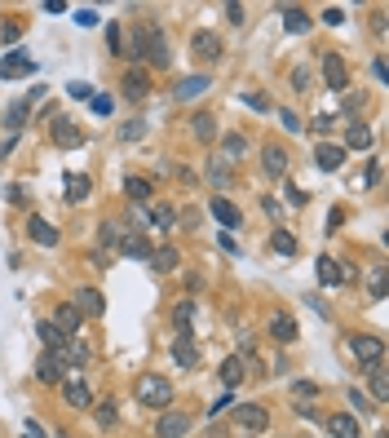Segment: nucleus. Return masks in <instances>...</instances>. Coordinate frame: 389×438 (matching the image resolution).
<instances>
[{"label":"nucleus","mask_w":389,"mask_h":438,"mask_svg":"<svg viewBox=\"0 0 389 438\" xmlns=\"http://www.w3.org/2000/svg\"><path fill=\"white\" fill-rule=\"evenodd\" d=\"M349 355L359 359L363 367H381V359H385V341H381V336H371V332H354V336H349Z\"/></svg>","instance_id":"obj_1"},{"label":"nucleus","mask_w":389,"mask_h":438,"mask_svg":"<svg viewBox=\"0 0 389 438\" xmlns=\"http://www.w3.org/2000/svg\"><path fill=\"white\" fill-rule=\"evenodd\" d=\"M138 403L142 408H168V403H173V385L164 377H142L138 381Z\"/></svg>","instance_id":"obj_2"},{"label":"nucleus","mask_w":389,"mask_h":438,"mask_svg":"<svg viewBox=\"0 0 389 438\" xmlns=\"http://www.w3.org/2000/svg\"><path fill=\"white\" fill-rule=\"evenodd\" d=\"M142 58H150V66H168V62H173L160 27H142Z\"/></svg>","instance_id":"obj_3"},{"label":"nucleus","mask_w":389,"mask_h":438,"mask_svg":"<svg viewBox=\"0 0 389 438\" xmlns=\"http://www.w3.org/2000/svg\"><path fill=\"white\" fill-rule=\"evenodd\" d=\"M71 306H76L84 319H102V314H107V297L97 292V288H89V283H84V288H76Z\"/></svg>","instance_id":"obj_4"},{"label":"nucleus","mask_w":389,"mask_h":438,"mask_svg":"<svg viewBox=\"0 0 389 438\" xmlns=\"http://www.w3.org/2000/svg\"><path fill=\"white\" fill-rule=\"evenodd\" d=\"M323 80H328V89L332 93H345V84H349V66L341 54H323Z\"/></svg>","instance_id":"obj_5"},{"label":"nucleus","mask_w":389,"mask_h":438,"mask_svg":"<svg viewBox=\"0 0 389 438\" xmlns=\"http://www.w3.org/2000/svg\"><path fill=\"white\" fill-rule=\"evenodd\" d=\"M234 425H244V430H252V434H261V430L270 425V412L261 408V403H239V408H234Z\"/></svg>","instance_id":"obj_6"},{"label":"nucleus","mask_w":389,"mask_h":438,"mask_svg":"<svg viewBox=\"0 0 389 438\" xmlns=\"http://www.w3.org/2000/svg\"><path fill=\"white\" fill-rule=\"evenodd\" d=\"M27 76H36V58H27V54L0 58V80H27Z\"/></svg>","instance_id":"obj_7"},{"label":"nucleus","mask_w":389,"mask_h":438,"mask_svg":"<svg viewBox=\"0 0 389 438\" xmlns=\"http://www.w3.org/2000/svg\"><path fill=\"white\" fill-rule=\"evenodd\" d=\"M191 54L199 62H217V58H222V40H217V31H195V36H191Z\"/></svg>","instance_id":"obj_8"},{"label":"nucleus","mask_w":389,"mask_h":438,"mask_svg":"<svg viewBox=\"0 0 389 438\" xmlns=\"http://www.w3.org/2000/svg\"><path fill=\"white\" fill-rule=\"evenodd\" d=\"M36 381H40V385H62V381H66V363H62L58 355H40V359H36Z\"/></svg>","instance_id":"obj_9"},{"label":"nucleus","mask_w":389,"mask_h":438,"mask_svg":"<svg viewBox=\"0 0 389 438\" xmlns=\"http://www.w3.org/2000/svg\"><path fill=\"white\" fill-rule=\"evenodd\" d=\"M208 89H213L208 76H181L177 89H173V97H177V102H195V97H204Z\"/></svg>","instance_id":"obj_10"},{"label":"nucleus","mask_w":389,"mask_h":438,"mask_svg":"<svg viewBox=\"0 0 389 438\" xmlns=\"http://www.w3.org/2000/svg\"><path fill=\"white\" fill-rule=\"evenodd\" d=\"M297 332H301V328H297V319L287 314V310H275V314H270V336H275L279 345H292Z\"/></svg>","instance_id":"obj_11"},{"label":"nucleus","mask_w":389,"mask_h":438,"mask_svg":"<svg viewBox=\"0 0 389 438\" xmlns=\"http://www.w3.org/2000/svg\"><path fill=\"white\" fill-rule=\"evenodd\" d=\"M208 208H213V217H217V222H222L226 230H239V226H244V213L234 208L226 195H213V199H208Z\"/></svg>","instance_id":"obj_12"},{"label":"nucleus","mask_w":389,"mask_h":438,"mask_svg":"<svg viewBox=\"0 0 389 438\" xmlns=\"http://www.w3.org/2000/svg\"><path fill=\"white\" fill-rule=\"evenodd\" d=\"M49 138H54V146H62V150H76V146L84 142V133H80L71 120H62V115H58L54 129H49Z\"/></svg>","instance_id":"obj_13"},{"label":"nucleus","mask_w":389,"mask_h":438,"mask_svg":"<svg viewBox=\"0 0 389 438\" xmlns=\"http://www.w3.org/2000/svg\"><path fill=\"white\" fill-rule=\"evenodd\" d=\"M54 328H58L62 336H80V328H84V314L71 306V301H62V306H58V314H54Z\"/></svg>","instance_id":"obj_14"},{"label":"nucleus","mask_w":389,"mask_h":438,"mask_svg":"<svg viewBox=\"0 0 389 438\" xmlns=\"http://www.w3.org/2000/svg\"><path fill=\"white\" fill-rule=\"evenodd\" d=\"M155 434L160 438H186V434H191V416H186V412H164Z\"/></svg>","instance_id":"obj_15"},{"label":"nucleus","mask_w":389,"mask_h":438,"mask_svg":"<svg viewBox=\"0 0 389 438\" xmlns=\"http://www.w3.org/2000/svg\"><path fill=\"white\" fill-rule=\"evenodd\" d=\"M146 93H150V76H146V66H128V76H124V97H128V102H142Z\"/></svg>","instance_id":"obj_16"},{"label":"nucleus","mask_w":389,"mask_h":438,"mask_svg":"<svg viewBox=\"0 0 389 438\" xmlns=\"http://www.w3.org/2000/svg\"><path fill=\"white\" fill-rule=\"evenodd\" d=\"M173 359H177L181 372H195V367H199V345H195V336H177V341H173Z\"/></svg>","instance_id":"obj_17"},{"label":"nucleus","mask_w":389,"mask_h":438,"mask_svg":"<svg viewBox=\"0 0 389 438\" xmlns=\"http://www.w3.org/2000/svg\"><path fill=\"white\" fill-rule=\"evenodd\" d=\"M115 252H124V257H133V261H146V257H150V244H146L142 230H124V235H120V248H115Z\"/></svg>","instance_id":"obj_18"},{"label":"nucleus","mask_w":389,"mask_h":438,"mask_svg":"<svg viewBox=\"0 0 389 438\" xmlns=\"http://www.w3.org/2000/svg\"><path fill=\"white\" fill-rule=\"evenodd\" d=\"M36 336H40L44 355H62V345L71 341V336H62V332L54 328V319H40V324H36Z\"/></svg>","instance_id":"obj_19"},{"label":"nucleus","mask_w":389,"mask_h":438,"mask_svg":"<svg viewBox=\"0 0 389 438\" xmlns=\"http://www.w3.org/2000/svg\"><path fill=\"white\" fill-rule=\"evenodd\" d=\"M62 398H66V408H93V394H89V385H84L80 377H71V381H62Z\"/></svg>","instance_id":"obj_20"},{"label":"nucleus","mask_w":389,"mask_h":438,"mask_svg":"<svg viewBox=\"0 0 389 438\" xmlns=\"http://www.w3.org/2000/svg\"><path fill=\"white\" fill-rule=\"evenodd\" d=\"M314 275H318V283H323V288H341V283H345L341 261H332V257H318V261H314Z\"/></svg>","instance_id":"obj_21"},{"label":"nucleus","mask_w":389,"mask_h":438,"mask_svg":"<svg viewBox=\"0 0 389 438\" xmlns=\"http://www.w3.org/2000/svg\"><path fill=\"white\" fill-rule=\"evenodd\" d=\"M314 164L323 168V173H336V168L345 164V146H332V142H318V150H314Z\"/></svg>","instance_id":"obj_22"},{"label":"nucleus","mask_w":389,"mask_h":438,"mask_svg":"<svg viewBox=\"0 0 389 438\" xmlns=\"http://www.w3.org/2000/svg\"><path fill=\"white\" fill-rule=\"evenodd\" d=\"M287 164H292V160L283 155V146H265V150H261V168H265V177H287Z\"/></svg>","instance_id":"obj_23"},{"label":"nucleus","mask_w":389,"mask_h":438,"mask_svg":"<svg viewBox=\"0 0 389 438\" xmlns=\"http://www.w3.org/2000/svg\"><path fill=\"white\" fill-rule=\"evenodd\" d=\"M146 261H150V271L168 275V271H177V266H181V252L164 244V248H150V257H146Z\"/></svg>","instance_id":"obj_24"},{"label":"nucleus","mask_w":389,"mask_h":438,"mask_svg":"<svg viewBox=\"0 0 389 438\" xmlns=\"http://www.w3.org/2000/svg\"><path fill=\"white\" fill-rule=\"evenodd\" d=\"M27 235H31V244H40V248H54L58 244V230L44 222V217H27Z\"/></svg>","instance_id":"obj_25"},{"label":"nucleus","mask_w":389,"mask_h":438,"mask_svg":"<svg viewBox=\"0 0 389 438\" xmlns=\"http://www.w3.org/2000/svg\"><path fill=\"white\" fill-rule=\"evenodd\" d=\"M328 434L332 438H359V420H354L349 412H332L328 416Z\"/></svg>","instance_id":"obj_26"},{"label":"nucleus","mask_w":389,"mask_h":438,"mask_svg":"<svg viewBox=\"0 0 389 438\" xmlns=\"http://www.w3.org/2000/svg\"><path fill=\"white\" fill-rule=\"evenodd\" d=\"M89 195H93V177H84V173L66 177V199H71V204H84Z\"/></svg>","instance_id":"obj_27"},{"label":"nucleus","mask_w":389,"mask_h":438,"mask_svg":"<svg viewBox=\"0 0 389 438\" xmlns=\"http://www.w3.org/2000/svg\"><path fill=\"white\" fill-rule=\"evenodd\" d=\"M124 195H128V199H133V204H138V208H142V204H146V199H150V195H155V187H150V182H146V177H138V173H133V177H124Z\"/></svg>","instance_id":"obj_28"},{"label":"nucleus","mask_w":389,"mask_h":438,"mask_svg":"<svg viewBox=\"0 0 389 438\" xmlns=\"http://www.w3.org/2000/svg\"><path fill=\"white\" fill-rule=\"evenodd\" d=\"M244 372H248V359H239V355H230V359L222 363V385H226V390H234V385L244 381Z\"/></svg>","instance_id":"obj_29"},{"label":"nucleus","mask_w":389,"mask_h":438,"mask_svg":"<svg viewBox=\"0 0 389 438\" xmlns=\"http://www.w3.org/2000/svg\"><path fill=\"white\" fill-rule=\"evenodd\" d=\"M146 222L155 226V230H173V226H177V213L168 208V204H150V208H146Z\"/></svg>","instance_id":"obj_30"},{"label":"nucleus","mask_w":389,"mask_h":438,"mask_svg":"<svg viewBox=\"0 0 389 438\" xmlns=\"http://www.w3.org/2000/svg\"><path fill=\"white\" fill-rule=\"evenodd\" d=\"M120 235H124V226H120V222H111V217H107V222L97 226V244H102V252H107V248H111V252L120 248Z\"/></svg>","instance_id":"obj_31"},{"label":"nucleus","mask_w":389,"mask_h":438,"mask_svg":"<svg viewBox=\"0 0 389 438\" xmlns=\"http://www.w3.org/2000/svg\"><path fill=\"white\" fill-rule=\"evenodd\" d=\"M367 381H371V394H376V408H385V403H389V377H385V367H367Z\"/></svg>","instance_id":"obj_32"},{"label":"nucleus","mask_w":389,"mask_h":438,"mask_svg":"<svg viewBox=\"0 0 389 438\" xmlns=\"http://www.w3.org/2000/svg\"><path fill=\"white\" fill-rule=\"evenodd\" d=\"M283 27L301 36V31H310V13L301 9V5H287V9H283Z\"/></svg>","instance_id":"obj_33"},{"label":"nucleus","mask_w":389,"mask_h":438,"mask_svg":"<svg viewBox=\"0 0 389 438\" xmlns=\"http://www.w3.org/2000/svg\"><path fill=\"white\" fill-rule=\"evenodd\" d=\"M173 324L181 336H191V324H195V301H177L173 306Z\"/></svg>","instance_id":"obj_34"},{"label":"nucleus","mask_w":389,"mask_h":438,"mask_svg":"<svg viewBox=\"0 0 389 438\" xmlns=\"http://www.w3.org/2000/svg\"><path fill=\"white\" fill-rule=\"evenodd\" d=\"M27 115H31L27 97H18V102H9V111H5V124H9V133H18V129L27 124Z\"/></svg>","instance_id":"obj_35"},{"label":"nucleus","mask_w":389,"mask_h":438,"mask_svg":"<svg viewBox=\"0 0 389 438\" xmlns=\"http://www.w3.org/2000/svg\"><path fill=\"white\" fill-rule=\"evenodd\" d=\"M244 150H248V142L239 138V133H230V138L222 142V155H217V160H226V164H234V160H244Z\"/></svg>","instance_id":"obj_36"},{"label":"nucleus","mask_w":389,"mask_h":438,"mask_svg":"<svg viewBox=\"0 0 389 438\" xmlns=\"http://www.w3.org/2000/svg\"><path fill=\"white\" fill-rule=\"evenodd\" d=\"M195 138H199V142H213V138H217V120H213L208 111L195 115Z\"/></svg>","instance_id":"obj_37"},{"label":"nucleus","mask_w":389,"mask_h":438,"mask_svg":"<svg viewBox=\"0 0 389 438\" xmlns=\"http://www.w3.org/2000/svg\"><path fill=\"white\" fill-rule=\"evenodd\" d=\"M93 416H97V425H115L120 420V412H115V398H102V403H93Z\"/></svg>","instance_id":"obj_38"},{"label":"nucleus","mask_w":389,"mask_h":438,"mask_svg":"<svg viewBox=\"0 0 389 438\" xmlns=\"http://www.w3.org/2000/svg\"><path fill=\"white\" fill-rule=\"evenodd\" d=\"M345 146H349V150H367V146H371V129L354 124V129L345 133Z\"/></svg>","instance_id":"obj_39"},{"label":"nucleus","mask_w":389,"mask_h":438,"mask_svg":"<svg viewBox=\"0 0 389 438\" xmlns=\"http://www.w3.org/2000/svg\"><path fill=\"white\" fill-rule=\"evenodd\" d=\"M270 248L283 252V257H292V252H297V239H292L287 230H275V235H270Z\"/></svg>","instance_id":"obj_40"},{"label":"nucleus","mask_w":389,"mask_h":438,"mask_svg":"<svg viewBox=\"0 0 389 438\" xmlns=\"http://www.w3.org/2000/svg\"><path fill=\"white\" fill-rule=\"evenodd\" d=\"M367 292H371V301H385V266H371V279H367Z\"/></svg>","instance_id":"obj_41"},{"label":"nucleus","mask_w":389,"mask_h":438,"mask_svg":"<svg viewBox=\"0 0 389 438\" xmlns=\"http://www.w3.org/2000/svg\"><path fill=\"white\" fill-rule=\"evenodd\" d=\"M146 138V120H128L120 124V142H142Z\"/></svg>","instance_id":"obj_42"},{"label":"nucleus","mask_w":389,"mask_h":438,"mask_svg":"<svg viewBox=\"0 0 389 438\" xmlns=\"http://www.w3.org/2000/svg\"><path fill=\"white\" fill-rule=\"evenodd\" d=\"M66 93H71L76 102H93V84H84V80H71V84H66Z\"/></svg>","instance_id":"obj_43"},{"label":"nucleus","mask_w":389,"mask_h":438,"mask_svg":"<svg viewBox=\"0 0 389 438\" xmlns=\"http://www.w3.org/2000/svg\"><path fill=\"white\" fill-rule=\"evenodd\" d=\"M292 394H297L301 403H310V398H318V385H314V381H292Z\"/></svg>","instance_id":"obj_44"},{"label":"nucleus","mask_w":389,"mask_h":438,"mask_svg":"<svg viewBox=\"0 0 389 438\" xmlns=\"http://www.w3.org/2000/svg\"><path fill=\"white\" fill-rule=\"evenodd\" d=\"M279 124H283L287 133H301V129H306V124H301V115H297V111H287V107L279 111Z\"/></svg>","instance_id":"obj_45"},{"label":"nucleus","mask_w":389,"mask_h":438,"mask_svg":"<svg viewBox=\"0 0 389 438\" xmlns=\"http://www.w3.org/2000/svg\"><path fill=\"white\" fill-rule=\"evenodd\" d=\"M89 107H93V115H111V111H115V97H107V93H93V102H89Z\"/></svg>","instance_id":"obj_46"},{"label":"nucleus","mask_w":389,"mask_h":438,"mask_svg":"<svg viewBox=\"0 0 389 438\" xmlns=\"http://www.w3.org/2000/svg\"><path fill=\"white\" fill-rule=\"evenodd\" d=\"M0 40H5V45H18V40H23V23H5V27H0Z\"/></svg>","instance_id":"obj_47"},{"label":"nucleus","mask_w":389,"mask_h":438,"mask_svg":"<svg viewBox=\"0 0 389 438\" xmlns=\"http://www.w3.org/2000/svg\"><path fill=\"white\" fill-rule=\"evenodd\" d=\"M208 177L217 182V187H230V168H222V164H217V160L208 164Z\"/></svg>","instance_id":"obj_48"},{"label":"nucleus","mask_w":389,"mask_h":438,"mask_svg":"<svg viewBox=\"0 0 389 438\" xmlns=\"http://www.w3.org/2000/svg\"><path fill=\"white\" fill-rule=\"evenodd\" d=\"M292 84H297V93H310V71H306V66L292 71Z\"/></svg>","instance_id":"obj_49"},{"label":"nucleus","mask_w":389,"mask_h":438,"mask_svg":"<svg viewBox=\"0 0 389 438\" xmlns=\"http://www.w3.org/2000/svg\"><path fill=\"white\" fill-rule=\"evenodd\" d=\"M244 102H248L252 111H270V97H265V93H244Z\"/></svg>","instance_id":"obj_50"},{"label":"nucleus","mask_w":389,"mask_h":438,"mask_svg":"<svg viewBox=\"0 0 389 438\" xmlns=\"http://www.w3.org/2000/svg\"><path fill=\"white\" fill-rule=\"evenodd\" d=\"M349 403L359 408V416H363V412H376V408H371V398H367V394H359V390H349Z\"/></svg>","instance_id":"obj_51"},{"label":"nucleus","mask_w":389,"mask_h":438,"mask_svg":"<svg viewBox=\"0 0 389 438\" xmlns=\"http://www.w3.org/2000/svg\"><path fill=\"white\" fill-rule=\"evenodd\" d=\"M107 49H111V54H120V23L107 27Z\"/></svg>","instance_id":"obj_52"},{"label":"nucleus","mask_w":389,"mask_h":438,"mask_svg":"<svg viewBox=\"0 0 389 438\" xmlns=\"http://www.w3.org/2000/svg\"><path fill=\"white\" fill-rule=\"evenodd\" d=\"M332 115H314V133H318V138H328V133H332Z\"/></svg>","instance_id":"obj_53"},{"label":"nucleus","mask_w":389,"mask_h":438,"mask_svg":"<svg viewBox=\"0 0 389 438\" xmlns=\"http://www.w3.org/2000/svg\"><path fill=\"white\" fill-rule=\"evenodd\" d=\"M323 23H328V27H341V23H345V9H336V5L323 9Z\"/></svg>","instance_id":"obj_54"},{"label":"nucleus","mask_w":389,"mask_h":438,"mask_svg":"<svg viewBox=\"0 0 389 438\" xmlns=\"http://www.w3.org/2000/svg\"><path fill=\"white\" fill-rule=\"evenodd\" d=\"M230 408H234V403H230V394H222V398H217V403H213V408H208V416L217 420V416H222V412H230Z\"/></svg>","instance_id":"obj_55"},{"label":"nucleus","mask_w":389,"mask_h":438,"mask_svg":"<svg viewBox=\"0 0 389 438\" xmlns=\"http://www.w3.org/2000/svg\"><path fill=\"white\" fill-rule=\"evenodd\" d=\"M76 23L80 27H93L97 23V9H76Z\"/></svg>","instance_id":"obj_56"},{"label":"nucleus","mask_w":389,"mask_h":438,"mask_svg":"<svg viewBox=\"0 0 389 438\" xmlns=\"http://www.w3.org/2000/svg\"><path fill=\"white\" fill-rule=\"evenodd\" d=\"M23 438H49V434L36 425V420H27V425H23Z\"/></svg>","instance_id":"obj_57"},{"label":"nucleus","mask_w":389,"mask_h":438,"mask_svg":"<svg viewBox=\"0 0 389 438\" xmlns=\"http://www.w3.org/2000/svg\"><path fill=\"white\" fill-rule=\"evenodd\" d=\"M226 18H230V23H244V5H234V0H230V5H226Z\"/></svg>","instance_id":"obj_58"},{"label":"nucleus","mask_w":389,"mask_h":438,"mask_svg":"<svg viewBox=\"0 0 389 438\" xmlns=\"http://www.w3.org/2000/svg\"><path fill=\"white\" fill-rule=\"evenodd\" d=\"M371 76H376V80H381V84H385V80H389V71H385V58H376V62H371Z\"/></svg>","instance_id":"obj_59"},{"label":"nucleus","mask_w":389,"mask_h":438,"mask_svg":"<svg viewBox=\"0 0 389 438\" xmlns=\"http://www.w3.org/2000/svg\"><path fill=\"white\" fill-rule=\"evenodd\" d=\"M287 199H292V204L301 208V204H306V199H310V195H306V191H297V187H287Z\"/></svg>","instance_id":"obj_60"}]
</instances>
